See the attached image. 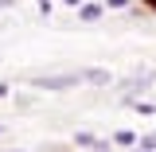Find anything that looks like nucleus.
<instances>
[{"label": "nucleus", "instance_id": "f257e3e1", "mask_svg": "<svg viewBox=\"0 0 156 152\" xmlns=\"http://www.w3.org/2000/svg\"><path fill=\"white\" fill-rule=\"evenodd\" d=\"M35 90H70V86H82V70H66V74H39L31 78Z\"/></svg>", "mask_w": 156, "mask_h": 152}, {"label": "nucleus", "instance_id": "f03ea898", "mask_svg": "<svg viewBox=\"0 0 156 152\" xmlns=\"http://www.w3.org/2000/svg\"><path fill=\"white\" fill-rule=\"evenodd\" d=\"M152 78H156V70H152V66H144V70H136V74H129V78H125V82H121V90L136 94V90H144V86H148Z\"/></svg>", "mask_w": 156, "mask_h": 152}, {"label": "nucleus", "instance_id": "7ed1b4c3", "mask_svg": "<svg viewBox=\"0 0 156 152\" xmlns=\"http://www.w3.org/2000/svg\"><path fill=\"white\" fill-rule=\"evenodd\" d=\"M101 12H105V4H78V19H82V23L101 19Z\"/></svg>", "mask_w": 156, "mask_h": 152}, {"label": "nucleus", "instance_id": "20e7f679", "mask_svg": "<svg viewBox=\"0 0 156 152\" xmlns=\"http://www.w3.org/2000/svg\"><path fill=\"white\" fill-rule=\"evenodd\" d=\"M82 82H113L109 70H82Z\"/></svg>", "mask_w": 156, "mask_h": 152}, {"label": "nucleus", "instance_id": "39448f33", "mask_svg": "<svg viewBox=\"0 0 156 152\" xmlns=\"http://www.w3.org/2000/svg\"><path fill=\"white\" fill-rule=\"evenodd\" d=\"M113 144H136V133H129V129H117V133H113Z\"/></svg>", "mask_w": 156, "mask_h": 152}, {"label": "nucleus", "instance_id": "423d86ee", "mask_svg": "<svg viewBox=\"0 0 156 152\" xmlns=\"http://www.w3.org/2000/svg\"><path fill=\"white\" fill-rule=\"evenodd\" d=\"M94 140H98L94 133H74V144H78V148H94Z\"/></svg>", "mask_w": 156, "mask_h": 152}, {"label": "nucleus", "instance_id": "0eeeda50", "mask_svg": "<svg viewBox=\"0 0 156 152\" xmlns=\"http://www.w3.org/2000/svg\"><path fill=\"white\" fill-rule=\"evenodd\" d=\"M133 105H136V113H144V117H148V113H156V105H152V101H140V97H136Z\"/></svg>", "mask_w": 156, "mask_h": 152}, {"label": "nucleus", "instance_id": "6e6552de", "mask_svg": "<svg viewBox=\"0 0 156 152\" xmlns=\"http://www.w3.org/2000/svg\"><path fill=\"white\" fill-rule=\"evenodd\" d=\"M136 144H144V148H156V133H144V136H136Z\"/></svg>", "mask_w": 156, "mask_h": 152}, {"label": "nucleus", "instance_id": "1a4fd4ad", "mask_svg": "<svg viewBox=\"0 0 156 152\" xmlns=\"http://www.w3.org/2000/svg\"><path fill=\"white\" fill-rule=\"evenodd\" d=\"M133 0H105V8H129Z\"/></svg>", "mask_w": 156, "mask_h": 152}, {"label": "nucleus", "instance_id": "9d476101", "mask_svg": "<svg viewBox=\"0 0 156 152\" xmlns=\"http://www.w3.org/2000/svg\"><path fill=\"white\" fill-rule=\"evenodd\" d=\"M94 152H113V148H109V140H94Z\"/></svg>", "mask_w": 156, "mask_h": 152}, {"label": "nucleus", "instance_id": "9b49d317", "mask_svg": "<svg viewBox=\"0 0 156 152\" xmlns=\"http://www.w3.org/2000/svg\"><path fill=\"white\" fill-rule=\"evenodd\" d=\"M8 86H12V82H0V97H8Z\"/></svg>", "mask_w": 156, "mask_h": 152}, {"label": "nucleus", "instance_id": "f8f14e48", "mask_svg": "<svg viewBox=\"0 0 156 152\" xmlns=\"http://www.w3.org/2000/svg\"><path fill=\"white\" fill-rule=\"evenodd\" d=\"M140 4H144V8H148V12H156V0H140Z\"/></svg>", "mask_w": 156, "mask_h": 152}, {"label": "nucleus", "instance_id": "ddd939ff", "mask_svg": "<svg viewBox=\"0 0 156 152\" xmlns=\"http://www.w3.org/2000/svg\"><path fill=\"white\" fill-rule=\"evenodd\" d=\"M133 152H156V148H144V144H136V148H133Z\"/></svg>", "mask_w": 156, "mask_h": 152}, {"label": "nucleus", "instance_id": "4468645a", "mask_svg": "<svg viewBox=\"0 0 156 152\" xmlns=\"http://www.w3.org/2000/svg\"><path fill=\"white\" fill-rule=\"evenodd\" d=\"M66 4H70V8H78V4H86V0H66Z\"/></svg>", "mask_w": 156, "mask_h": 152}, {"label": "nucleus", "instance_id": "2eb2a0df", "mask_svg": "<svg viewBox=\"0 0 156 152\" xmlns=\"http://www.w3.org/2000/svg\"><path fill=\"white\" fill-rule=\"evenodd\" d=\"M8 4H16V0H0V8H8Z\"/></svg>", "mask_w": 156, "mask_h": 152}, {"label": "nucleus", "instance_id": "dca6fc26", "mask_svg": "<svg viewBox=\"0 0 156 152\" xmlns=\"http://www.w3.org/2000/svg\"><path fill=\"white\" fill-rule=\"evenodd\" d=\"M0 152H20V148H0Z\"/></svg>", "mask_w": 156, "mask_h": 152}, {"label": "nucleus", "instance_id": "f3484780", "mask_svg": "<svg viewBox=\"0 0 156 152\" xmlns=\"http://www.w3.org/2000/svg\"><path fill=\"white\" fill-rule=\"evenodd\" d=\"M0 133H4V125H0Z\"/></svg>", "mask_w": 156, "mask_h": 152}]
</instances>
